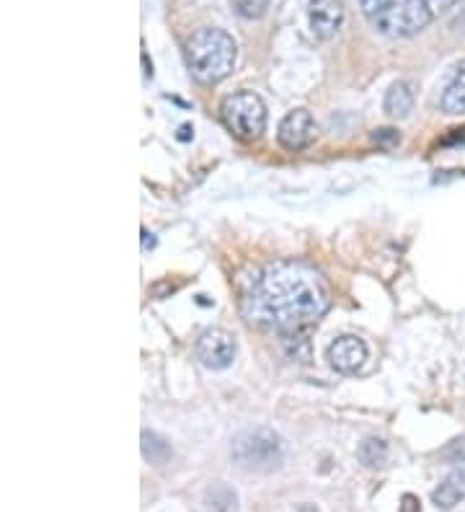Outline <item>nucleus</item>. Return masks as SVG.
<instances>
[{
    "mask_svg": "<svg viewBox=\"0 0 465 512\" xmlns=\"http://www.w3.org/2000/svg\"><path fill=\"white\" fill-rule=\"evenodd\" d=\"M243 319L261 331L298 334L316 324L331 306L326 277L295 259H277L238 277Z\"/></svg>",
    "mask_w": 465,
    "mask_h": 512,
    "instance_id": "1",
    "label": "nucleus"
},
{
    "mask_svg": "<svg viewBox=\"0 0 465 512\" xmlns=\"http://www.w3.org/2000/svg\"><path fill=\"white\" fill-rule=\"evenodd\" d=\"M455 3L460 0H360L367 24L388 39L416 37Z\"/></svg>",
    "mask_w": 465,
    "mask_h": 512,
    "instance_id": "2",
    "label": "nucleus"
},
{
    "mask_svg": "<svg viewBox=\"0 0 465 512\" xmlns=\"http://www.w3.org/2000/svg\"><path fill=\"white\" fill-rule=\"evenodd\" d=\"M238 47L228 32L215 26H202L186 39V63L199 83L212 86L228 78L236 68Z\"/></svg>",
    "mask_w": 465,
    "mask_h": 512,
    "instance_id": "3",
    "label": "nucleus"
},
{
    "mask_svg": "<svg viewBox=\"0 0 465 512\" xmlns=\"http://www.w3.org/2000/svg\"><path fill=\"white\" fill-rule=\"evenodd\" d=\"M285 440L269 427H251L238 432L230 443V458L248 474H269L285 463Z\"/></svg>",
    "mask_w": 465,
    "mask_h": 512,
    "instance_id": "4",
    "label": "nucleus"
},
{
    "mask_svg": "<svg viewBox=\"0 0 465 512\" xmlns=\"http://www.w3.org/2000/svg\"><path fill=\"white\" fill-rule=\"evenodd\" d=\"M220 119L238 140L251 143L267 127V107L254 91H233L220 104Z\"/></svg>",
    "mask_w": 465,
    "mask_h": 512,
    "instance_id": "5",
    "label": "nucleus"
},
{
    "mask_svg": "<svg viewBox=\"0 0 465 512\" xmlns=\"http://www.w3.org/2000/svg\"><path fill=\"white\" fill-rule=\"evenodd\" d=\"M197 360L210 370H225L236 360V339L225 329H207L197 339Z\"/></svg>",
    "mask_w": 465,
    "mask_h": 512,
    "instance_id": "6",
    "label": "nucleus"
},
{
    "mask_svg": "<svg viewBox=\"0 0 465 512\" xmlns=\"http://www.w3.org/2000/svg\"><path fill=\"white\" fill-rule=\"evenodd\" d=\"M277 138L285 150H292V153L305 150L308 145L316 143L318 138L316 119H313L308 109H295V112L285 114V119L279 122Z\"/></svg>",
    "mask_w": 465,
    "mask_h": 512,
    "instance_id": "7",
    "label": "nucleus"
},
{
    "mask_svg": "<svg viewBox=\"0 0 465 512\" xmlns=\"http://www.w3.org/2000/svg\"><path fill=\"white\" fill-rule=\"evenodd\" d=\"M326 360H329L336 373H357L367 363V344L360 337H354V334L336 337L329 344V350H326Z\"/></svg>",
    "mask_w": 465,
    "mask_h": 512,
    "instance_id": "8",
    "label": "nucleus"
},
{
    "mask_svg": "<svg viewBox=\"0 0 465 512\" xmlns=\"http://www.w3.org/2000/svg\"><path fill=\"white\" fill-rule=\"evenodd\" d=\"M308 16L313 37L331 39L344 21V3L341 0H310Z\"/></svg>",
    "mask_w": 465,
    "mask_h": 512,
    "instance_id": "9",
    "label": "nucleus"
},
{
    "mask_svg": "<svg viewBox=\"0 0 465 512\" xmlns=\"http://www.w3.org/2000/svg\"><path fill=\"white\" fill-rule=\"evenodd\" d=\"M465 500V471H453L440 481V487L432 492V502L440 510H453Z\"/></svg>",
    "mask_w": 465,
    "mask_h": 512,
    "instance_id": "10",
    "label": "nucleus"
},
{
    "mask_svg": "<svg viewBox=\"0 0 465 512\" xmlns=\"http://www.w3.org/2000/svg\"><path fill=\"white\" fill-rule=\"evenodd\" d=\"M442 112L450 114V117L465 114V60L455 68L453 78H450L445 94H442Z\"/></svg>",
    "mask_w": 465,
    "mask_h": 512,
    "instance_id": "11",
    "label": "nucleus"
},
{
    "mask_svg": "<svg viewBox=\"0 0 465 512\" xmlns=\"http://www.w3.org/2000/svg\"><path fill=\"white\" fill-rule=\"evenodd\" d=\"M414 88L411 83L398 81L388 88V94H385V112L391 114V117L403 119L409 117L414 112Z\"/></svg>",
    "mask_w": 465,
    "mask_h": 512,
    "instance_id": "12",
    "label": "nucleus"
},
{
    "mask_svg": "<svg viewBox=\"0 0 465 512\" xmlns=\"http://www.w3.org/2000/svg\"><path fill=\"white\" fill-rule=\"evenodd\" d=\"M143 456H145V461H150L153 466H163V463L171 461L174 450H171V445H168L161 435H155V432H150V430H143Z\"/></svg>",
    "mask_w": 465,
    "mask_h": 512,
    "instance_id": "13",
    "label": "nucleus"
},
{
    "mask_svg": "<svg viewBox=\"0 0 465 512\" xmlns=\"http://www.w3.org/2000/svg\"><path fill=\"white\" fill-rule=\"evenodd\" d=\"M357 458H360V463H365L367 469H380L388 461V445L380 438L362 440L360 448H357Z\"/></svg>",
    "mask_w": 465,
    "mask_h": 512,
    "instance_id": "14",
    "label": "nucleus"
},
{
    "mask_svg": "<svg viewBox=\"0 0 465 512\" xmlns=\"http://www.w3.org/2000/svg\"><path fill=\"white\" fill-rule=\"evenodd\" d=\"M207 505L212 512H238V497L225 484H212L207 489Z\"/></svg>",
    "mask_w": 465,
    "mask_h": 512,
    "instance_id": "15",
    "label": "nucleus"
},
{
    "mask_svg": "<svg viewBox=\"0 0 465 512\" xmlns=\"http://www.w3.org/2000/svg\"><path fill=\"white\" fill-rule=\"evenodd\" d=\"M233 8L243 19H261L269 8V0H233Z\"/></svg>",
    "mask_w": 465,
    "mask_h": 512,
    "instance_id": "16",
    "label": "nucleus"
},
{
    "mask_svg": "<svg viewBox=\"0 0 465 512\" xmlns=\"http://www.w3.org/2000/svg\"><path fill=\"white\" fill-rule=\"evenodd\" d=\"M372 140H375V143H378V140H391V143H396L398 135H396V130H375Z\"/></svg>",
    "mask_w": 465,
    "mask_h": 512,
    "instance_id": "17",
    "label": "nucleus"
}]
</instances>
